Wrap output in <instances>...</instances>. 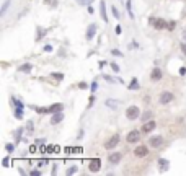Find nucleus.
Segmentation results:
<instances>
[{
	"label": "nucleus",
	"mask_w": 186,
	"mask_h": 176,
	"mask_svg": "<svg viewBox=\"0 0 186 176\" xmlns=\"http://www.w3.org/2000/svg\"><path fill=\"white\" fill-rule=\"evenodd\" d=\"M2 163H3V166H8V163H10V160H8V158H3V161H2Z\"/></svg>",
	"instance_id": "nucleus-37"
},
{
	"label": "nucleus",
	"mask_w": 186,
	"mask_h": 176,
	"mask_svg": "<svg viewBox=\"0 0 186 176\" xmlns=\"http://www.w3.org/2000/svg\"><path fill=\"white\" fill-rule=\"evenodd\" d=\"M150 117H152V113L147 111V113H144V116H142V121H147V119H150Z\"/></svg>",
	"instance_id": "nucleus-25"
},
{
	"label": "nucleus",
	"mask_w": 186,
	"mask_h": 176,
	"mask_svg": "<svg viewBox=\"0 0 186 176\" xmlns=\"http://www.w3.org/2000/svg\"><path fill=\"white\" fill-rule=\"evenodd\" d=\"M158 165H160L162 171H166L168 168H170V161L165 160V158H160V160H158Z\"/></svg>",
	"instance_id": "nucleus-16"
},
{
	"label": "nucleus",
	"mask_w": 186,
	"mask_h": 176,
	"mask_svg": "<svg viewBox=\"0 0 186 176\" xmlns=\"http://www.w3.org/2000/svg\"><path fill=\"white\" fill-rule=\"evenodd\" d=\"M100 166H101V161H100V158H93V160L90 161V171H98L100 170Z\"/></svg>",
	"instance_id": "nucleus-12"
},
{
	"label": "nucleus",
	"mask_w": 186,
	"mask_h": 176,
	"mask_svg": "<svg viewBox=\"0 0 186 176\" xmlns=\"http://www.w3.org/2000/svg\"><path fill=\"white\" fill-rule=\"evenodd\" d=\"M11 101H13V105H15L16 108H23V103H21V101L15 100V98H13V100H11Z\"/></svg>",
	"instance_id": "nucleus-27"
},
{
	"label": "nucleus",
	"mask_w": 186,
	"mask_h": 176,
	"mask_svg": "<svg viewBox=\"0 0 186 176\" xmlns=\"http://www.w3.org/2000/svg\"><path fill=\"white\" fill-rule=\"evenodd\" d=\"M173 98H175L173 93H170V91H163V93L160 95V98H158V101H160L162 105H168L170 101H173Z\"/></svg>",
	"instance_id": "nucleus-5"
},
{
	"label": "nucleus",
	"mask_w": 186,
	"mask_h": 176,
	"mask_svg": "<svg viewBox=\"0 0 186 176\" xmlns=\"http://www.w3.org/2000/svg\"><path fill=\"white\" fill-rule=\"evenodd\" d=\"M150 23L154 28L157 30H162V28H166V21L162 20V18H150Z\"/></svg>",
	"instance_id": "nucleus-6"
},
{
	"label": "nucleus",
	"mask_w": 186,
	"mask_h": 176,
	"mask_svg": "<svg viewBox=\"0 0 186 176\" xmlns=\"http://www.w3.org/2000/svg\"><path fill=\"white\" fill-rule=\"evenodd\" d=\"M10 3H11V0H5V2H3V5H2V10H0V16H5V13H7V10H8Z\"/></svg>",
	"instance_id": "nucleus-17"
},
{
	"label": "nucleus",
	"mask_w": 186,
	"mask_h": 176,
	"mask_svg": "<svg viewBox=\"0 0 186 176\" xmlns=\"http://www.w3.org/2000/svg\"><path fill=\"white\" fill-rule=\"evenodd\" d=\"M134 155H136L137 158H144V156L149 155V148H147L145 145H139V147H136V150H134Z\"/></svg>",
	"instance_id": "nucleus-4"
},
{
	"label": "nucleus",
	"mask_w": 186,
	"mask_h": 176,
	"mask_svg": "<svg viewBox=\"0 0 186 176\" xmlns=\"http://www.w3.org/2000/svg\"><path fill=\"white\" fill-rule=\"evenodd\" d=\"M106 105L110 106V108H116V106H118V103H114V100H108V101H106Z\"/></svg>",
	"instance_id": "nucleus-26"
},
{
	"label": "nucleus",
	"mask_w": 186,
	"mask_h": 176,
	"mask_svg": "<svg viewBox=\"0 0 186 176\" xmlns=\"http://www.w3.org/2000/svg\"><path fill=\"white\" fill-rule=\"evenodd\" d=\"M95 33H96V25H95V23H91V25L87 28V34H85L87 41H91V39H93Z\"/></svg>",
	"instance_id": "nucleus-7"
},
{
	"label": "nucleus",
	"mask_w": 186,
	"mask_h": 176,
	"mask_svg": "<svg viewBox=\"0 0 186 176\" xmlns=\"http://www.w3.org/2000/svg\"><path fill=\"white\" fill-rule=\"evenodd\" d=\"M100 10H101V18L105 20V23H108V15H106V5H105V0L100 2Z\"/></svg>",
	"instance_id": "nucleus-14"
},
{
	"label": "nucleus",
	"mask_w": 186,
	"mask_h": 176,
	"mask_svg": "<svg viewBox=\"0 0 186 176\" xmlns=\"http://www.w3.org/2000/svg\"><path fill=\"white\" fill-rule=\"evenodd\" d=\"M155 129V121H149V122H144V126H142V132L144 134H149Z\"/></svg>",
	"instance_id": "nucleus-10"
},
{
	"label": "nucleus",
	"mask_w": 186,
	"mask_h": 176,
	"mask_svg": "<svg viewBox=\"0 0 186 176\" xmlns=\"http://www.w3.org/2000/svg\"><path fill=\"white\" fill-rule=\"evenodd\" d=\"M180 74H181V75H185V74H186V69H185V67H181V69H180Z\"/></svg>",
	"instance_id": "nucleus-39"
},
{
	"label": "nucleus",
	"mask_w": 186,
	"mask_h": 176,
	"mask_svg": "<svg viewBox=\"0 0 186 176\" xmlns=\"http://www.w3.org/2000/svg\"><path fill=\"white\" fill-rule=\"evenodd\" d=\"M149 144H150V147H154V148H158V147H162V144H163V139H162L160 136H155L149 140Z\"/></svg>",
	"instance_id": "nucleus-8"
},
{
	"label": "nucleus",
	"mask_w": 186,
	"mask_h": 176,
	"mask_svg": "<svg viewBox=\"0 0 186 176\" xmlns=\"http://www.w3.org/2000/svg\"><path fill=\"white\" fill-rule=\"evenodd\" d=\"M118 144H119V134H114V136H113L110 140L105 144V148H108V150H113V148L118 145Z\"/></svg>",
	"instance_id": "nucleus-3"
},
{
	"label": "nucleus",
	"mask_w": 186,
	"mask_h": 176,
	"mask_svg": "<svg viewBox=\"0 0 186 176\" xmlns=\"http://www.w3.org/2000/svg\"><path fill=\"white\" fill-rule=\"evenodd\" d=\"M91 2H93V0H77V3H78V5H83V7H88Z\"/></svg>",
	"instance_id": "nucleus-21"
},
{
	"label": "nucleus",
	"mask_w": 186,
	"mask_h": 176,
	"mask_svg": "<svg viewBox=\"0 0 186 176\" xmlns=\"http://www.w3.org/2000/svg\"><path fill=\"white\" fill-rule=\"evenodd\" d=\"M62 119H64V113H62V111H59V113H52V117H51V124H59Z\"/></svg>",
	"instance_id": "nucleus-11"
},
{
	"label": "nucleus",
	"mask_w": 186,
	"mask_h": 176,
	"mask_svg": "<svg viewBox=\"0 0 186 176\" xmlns=\"http://www.w3.org/2000/svg\"><path fill=\"white\" fill-rule=\"evenodd\" d=\"M160 78H162V70L155 67V69L152 70V74H150V80L152 82H158Z\"/></svg>",
	"instance_id": "nucleus-13"
},
{
	"label": "nucleus",
	"mask_w": 186,
	"mask_h": 176,
	"mask_svg": "<svg viewBox=\"0 0 186 176\" xmlns=\"http://www.w3.org/2000/svg\"><path fill=\"white\" fill-rule=\"evenodd\" d=\"M111 52H113V54H114V55H122V52H119V51H116V49H113V51H111Z\"/></svg>",
	"instance_id": "nucleus-38"
},
{
	"label": "nucleus",
	"mask_w": 186,
	"mask_h": 176,
	"mask_svg": "<svg viewBox=\"0 0 186 176\" xmlns=\"http://www.w3.org/2000/svg\"><path fill=\"white\" fill-rule=\"evenodd\" d=\"M59 111H64V105H62V103L49 106V113H59Z\"/></svg>",
	"instance_id": "nucleus-15"
},
{
	"label": "nucleus",
	"mask_w": 186,
	"mask_h": 176,
	"mask_svg": "<svg viewBox=\"0 0 186 176\" xmlns=\"http://www.w3.org/2000/svg\"><path fill=\"white\" fill-rule=\"evenodd\" d=\"M44 51H46V52H51V51H52V46H49V44H47V46L44 47Z\"/></svg>",
	"instance_id": "nucleus-36"
},
{
	"label": "nucleus",
	"mask_w": 186,
	"mask_h": 176,
	"mask_svg": "<svg viewBox=\"0 0 186 176\" xmlns=\"http://www.w3.org/2000/svg\"><path fill=\"white\" fill-rule=\"evenodd\" d=\"M15 117H16V119H23V108H16Z\"/></svg>",
	"instance_id": "nucleus-19"
},
{
	"label": "nucleus",
	"mask_w": 186,
	"mask_h": 176,
	"mask_svg": "<svg viewBox=\"0 0 186 176\" xmlns=\"http://www.w3.org/2000/svg\"><path fill=\"white\" fill-rule=\"evenodd\" d=\"M7 152H13V148H15V145H13V144H7Z\"/></svg>",
	"instance_id": "nucleus-30"
},
{
	"label": "nucleus",
	"mask_w": 186,
	"mask_h": 176,
	"mask_svg": "<svg viewBox=\"0 0 186 176\" xmlns=\"http://www.w3.org/2000/svg\"><path fill=\"white\" fill-rule=\"evenodd\" d=\"M75 171H77V166H72L70 170L67 171V175H74V173H75Z\"/></svg>",
	"instance_id": "nucleus-32"
},
{
	"label": "nucleus",
	"mask_w": 186,
	"mask_h": 176,
	"mask_svg": "<svg viewBox=\"0 0 186 176\" xmlns=\"http://www.w3.org/2000/svg\"><path fill=\"white\" fill-rule=\"evenodd\" d=\"M129 88H131V90H139V82H137L136 77L132 78V82H131V85H129Z\"/></svg>",
	"instance_id": "nucleus-18"
},
{
	"label": "nucleus",
	"mask_w": 186,
	"mask_h": 176,
	"mask_svg": "<svg viewBox=\"0 0 186 176\" xmlns=\"http://www.w3.org/2000/svg\"><path fill=\"white\" fill-rule=\"evenodd\" d=\"M111 69H113L114 72H119V67L116 65V64H111Z\"/></svg>",
	"instance_id": "nucleus-34"
},
{
	"label": "nucleus",
	"mask_w": 186,
	"mask_h": 176,
	"mask_svg": "<svg viewBox=\"0 0 186 176\" xmlns=\"http://www.w3.org/2000/svg\"><path fill=\"white\" fill-rule=\"evenodd\" d=\"M31 175H33V176H41V171L34 170V171H31Z\"/></svg>",
	"instance_id": "nucleus-35"
},
{
	"label": "nucleus",
	"mask_w": 186,
	"mask_h": 176,
	"mask_svg": "<svg viewBox=\"0 0 186 176\" xmlns=\"http://www.w3.org/2000/svg\"><path fill=\"white\" fill-rule=\"evenodd\" d=\"M18 70H20V72H31V65H30V64H25V65H21Z\"/></svg>",
	"instance_id": "nucleus-22"
},
{
	"label": "nucleus",
	"mask_w": 186,
	"mask_h": 176,
	"mask_svg": "<svg viewBox=\"0 0 186 176\" xmlns=\"http://www.w3.org/2000/svg\"><path fill=\"white\" fill-rule=\"evenodd\" d=\"M114 31H116V34H119V33H121V26H116Z\"/></svg>",
	"instance_id": "nucleus-40"
},
{
	"label": "nucleus",
	"mask_w": 186,
	"mask_h": 176,
	"mask_svg": "<svg viewBox=\"0 0 186 176\" xmlns=\"http://www.w3.org/2000/svg\"><path fill=\"white\" fill-rule=\"evenodd\" d=\"M126 117L129 121H136L137 117H141V109L137 106H129L126 109Z\"/></svg>",
	"instance_id": "nucleus-1"
},
{
	"label": "nucleus",
	"mask_w": 186,
	"mask_h": 176,
	"mask_svg": "<svg viewBox=\"0 0 186 176\" xmlns=\"http://www.w3.org/2000/svg\"><path fill=\"white\" fill-rule=\"evenodd\" d=\"M44 33H46V31L43 30V28H38V36H36V41L43 39V38H44Z\"/></svg>",
	"instance_id": "nucleus-20"
},
{
	"label": "nucleus",
	"mask_w": 186,
	"mask_h": 176,
	"mask_svg": "<svg viewBox=\"0 0 186 176\" xmlns=\"http://www.w3.org/2000/svg\"><path fill=\"white\" fill-rule=\"evenodd\" d=\"M46 2V5H49V7H57V0H44Z\"/></svg>",
	"instance_id": "nucleus-24"
},
{
	"label": "nucleus",
	"mask_w": 186,
	"mask_h": 176,
	"mask_svg": "<svg viewBox=\"0 0 186 176\" xmlns=\"http://www.w3.org/2000/svg\"><path fill=\"white\" fill-rule=\"evenodd\" d=\"M183 39H185V41H186V30H185V31H183Z\"/></svg>",
	"instance_id": "nucleus-41"
},
{
	"label": "nucleus",
	"mask_w": 186,
	"mask_h": 176,
	"mask_svg": "<svg viewBox=\"0 0 186 176\" xmlns=\"http://www.w3.org/2000/svg\"><path fill=\"white\" fill-rule=\"evenodd\" d=\"M183 52H185V54H186V46H185V47H183Z\"/></svg>",
	"instance_id": "nucleus-42"
},
{
	"label": "nucleus",
	"mask_w": 186,
	"mask_h": 176,
	"mask_svg": "<svg viewBox=\"0 0 186 176\" xmlns=\"http://www.w3.org/2000/svg\"><path fill=\"white\" fill-rule=\"evenodd\" d=\"M121 158H122V155H121L119 152H114V153H110V156H108V161L110 163H113V165H116V163H119Z\"/></svg>",
	"instance_id": "nucleus-9"
},
{
	"label": "nucleus",
	"mask_w": 186,
	"mask_h": 176,
	"mask_svg": "<svg viewBox=\"0 0 186 176\" xmlns=\"http://www.w3.org/2000/svg\"><path fill=\"white\" fill-rule=\"evenodd\" d=\"M127 15L131 16V18H134V13L131 10V0H127Z\"/></svg>",
	"instance_id": "nucleus-23"
},
{
	"label": "nucleus",
	"mask_w": 186,
	"mask_h": 176,
	"mask_svg": "<svg viewBox=\"0 0 186 176\" xmlns=\"http://www.w3.org/2000/svg\"><path fill=\"white\" fill-rule=\"evenodd\" d=\"M96 88H98V83H96V82H93V83H91V86H90V90H91V91H95Z\"/></svg>",
	"instance_id": "nucleus-33"
},
{
	"label": "nucleus",
	"mask_w": 186,
	"mask_h": 176,
	"mask_svg": "<svg viewBox=\"0 0 186 176\" xmlns=\"http://www.w3.org/2000/svg\"><path fill=\"white\" fill-rule=\"evenodd\" d=\"M111 10H113V15H114L116 18H119V11H118V8H116V7H113Z\"/></svg>",
	"instance_id": "nucleus-31"
},
{
	"label": "nucleus",
	"mask_w": 186,
	"mask_h": 176,
	"mask_svg": "<svg viewBox=\"0 0 186 176\" xmlns=\"http://www.w3.org/2000/svg\"><path fill=\"white\" fill-rule=\"evenodd\" d=\"M126 140L129 142V144H136V142H139L141 140V132L139 131H131L126 136Z\"/></svg>",
	"instance_id": "nucleus-2"
},
{
	"label": "nucleus",
	"mask_w": 186,
	"mask_h": 176,
	"mask_svg": "<svg viewBox=\"0 0 186 176\" xmlns=\"http://www.w3.org/2000/svg\"><path fill=\"white\" fill-rule=\"evenodd\" d=\"M52 77H54L55 80H62V78H64V75H62V74H52Z\"/></svg>",
	"instance_id": "nucleus-29"
},
{
	"label": "nucleus",
	"mask_w": 186,
	"mask_h": 176,
	"mask_svg": "<svg viewBox=\"0 0 186 176\" xmlns=\"http://www.w3.org/2000/svg\"><path fill=\"white\" fill-rule=\"evenodd\" d=\"M166 30H175V21H170V23H166Z\"/></svg>",
	"instance_id": "nucleus-28"
}]
</instances>
